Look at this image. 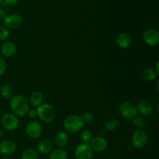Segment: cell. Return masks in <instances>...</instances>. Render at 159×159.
<instances>
[{
  "label": "cell",
  "mask_w": 159,
  "mask_h": 159,
  "mask_svg": "<svg viewBox=\"0 0 159 159\" xmlns=\"http://www.w3.org/2000/svg\"><path fill=\"white\" fill-rule=\"evenodd\" d=\"M2 1H3V0H0V3H1Z\"/></svg>",
  "instance_id": "cell-37"
},
{
  "label": "cell",
  "mask_w": 159,
  "mask_h": 159,
  "mask_svg": "<svg viewBox=\"0 0 159 159\" xmlns=\"http://www.w3.org/2000/svg\"><path fill=\"white\" fill-rule=\"evenodd\" d=\"M6 70V65L5 61L0 57V76L2 75Z\"/></svg>",
  "instance_id": "cell-28"
},
{
  "label": "cell",
  "mask_w": 159,
  "mask_h": 159,
  "mask_svg": "<svg viewBox=\"0 0 159 159\" xmlns=\"http://www.w3.org/2000/svg\"><path fill=\"white\" fill-rule=\"evenodd\" d=\"M12 88L9 84H4L2 85L0 89V94L5 99H10L12 96Z\"/></svg>",
  "instance_id": "cell-22"
},
{
  "label": "cell",
  "mask_w": 159,
  "mask_h": 159,
  "mask_svg": "<svg viewBox=\"0 0 159 159\" xmlns=\"http://www.w3.org/2000/svg\"><path fill=\"white\" fill-rule=\"evenodd\" d=\"M158 83H159V82H158H158H157V84H156V88H157V91H159V89H158Z\"/></svg>",
  "instance_id": "cell-34"
},
{
  "label": "cell",
  "mask_w": 159,
  "mask_h": 159,
  "mask_svg": "<svg viewBox=\"0 0 159 159\" xmlns=\"http://www.w3.org/2000/svg\"><path fill=\"white\" fill-rule=\"evenodd\" d=\"M27 115L30 118H31V119H34V118H35L36 116H37V110H34V109L29 110V111H28V113H27Z\"/></svg>",
  "instance_id": "cell-29"
},
{
  "label": "cell",
  "mask_w": 159,
  "mask_h": 159,
  "mask_svg": "<svg viewBox=\"0 0 159 159\" xmlns=\"http://www.w3.org/2000/svg\"><path fill=\"white\" fill-rule=\"evenodd\" d=\"M141 77L146 82H152L158 77L155 69L152 68H145L141 71Z\"/></svg>",
  "instance_id": "cell-18"
},
{
  "label": "cell",
  "mask_w": 159,
  "mask_h": 159,
  "mask_svg": "<svg viewBox=\"0 0 159 159\" xmlns=\"http://www.w3.org/2000/svg\"><path fill=\"white\" fill-rule=\"evenodd\" d=\"M119 121L115 118H110V119L107 120L105 124H104L105 130H108V131H113V130H116L119 127Z\"/></svg>",
  "instance_id": "cell-21"
},
{
  "label": "cell",
  "mask_w": 159,
  "mask_h": 159,
  "mask_svg": "<svg viewBox=\"0 0 159 159\" xmlns=\"http://www.w3.org/2000/svg\"><path fill=\"white\" fill-rule=\"evenodd\" d=\"M5 3L8 6H14L20 2V0H4Z\"/></svg>",
  "instance_id": "cell-30"
},
{
  "label": "cell",
  "mask_w": 159,
  "mask_h": 159,
  "mask_svg": "<svg viewBox=\"0 0 159 159\" xmlns=\"http://www.w3.org/2000/svg\"><path fill=\"white\" fill-rule=\"evenodd\" d=\"M82 119L83 120L84 124H90L93 122V119H94V116L91 112H86L84 113L82 116Z\"/></svg>",
  "instance_id": "cell-27"
},
{
  "label": "cell",
  "mask_w": 159,
  "mask_h": 159,
  "mask_svg": "<svg viewBox=\"0 0 159 159\" xmlns=\"http://www.w3.org/2000/svg\"><path fill=\"white\" fill-rule=\"evenodd\" d=\"M158 68H159V61H157L156 63V65H155V72H156L157 75H159V70H158Z\"/></svg>",
  "instance_id": "cell-32"
},
{
  "label": "cell",
  "mask_w": 159,
  "mask_h": 159,
  "mask_svg": "<svg viewBox=\"0 0 159 159\" xmlns=\"http://www.w3.org/2000/svg\"><path fill=\"white\" fill-rule=\"evenodd\" d=\"M54 142L50 139H43L40 141L37 144V151L39 153L46 155L50 153L53 150Z\"/></svg>",
  "instance_id": "cell-16"
},
{
  "label": "cell",
  "mask_w": 159,
  "mask_h": 159,
  "mask_svg": "<svg viewBox=\"0 0 159 159\" xmlns=\"http://www.w3.org/2000/svg\"><path fill=\"white\" fill-rule=\"evenodd\" d=\"M6 16V14L5 10H3L2 9H0V20H4V18Z\"/></svg>",
  "instance_id": "cell-31"
},
{
  "label": "cell",
  "mask_w": 159,
  "mask_h": 159,
  "mask_svg": "<svg viewBox=\"0 0 159 159\" xmlns=\"http://www.w3.org/2000/svg\"><path fill=\"white\" fill-rule=\"evenodd\" d=\"M119 112L122 117L128 120H132L138 113L136 106L130 102H124L121 103L119 107Z\"/></svg>",
  "instance_id": "cell-4"
},
{
  "label": "cell",
  "mask_w": 159,
  "mask_h": 159,
  "mask_svg": "<svg viewBox=\"0 0 159 159\" xmlns=\"http://www.w3.org/2000/svg\"><path fill=\"white\" fill-rule=\"evenodd\" d=\"M132 145L137 149H142L147 145L148 134L144 130L138 129L134 132L131 138Z\"/></svg>",
  "instance_id": "cell-6"
},
{
  "label": "cell",
  "mask_w": 159,
  "mask_h": 159,
  "mask_svg": "<svg viewBox=\"0 0 159 159\" xmlns=\"http://www.w3.org/2000/svg\"><path fill=\"white\" fill-rule=\"evenodd\" d=\"M132 122L134 127H136L138 129H141L142 130L144 127L146 126V120L143 116H137L132 120Z\"/></svg>",
  "instance_id": "cell-24"
},
{
  "label": "cell",
  "mask_w": 159,
  "mask_h": 159,
  "mask_svg": "<svg viewBox=\"0 0 159 159\" xmlns=\"http://www.w3.org/2000/svg\"><path fill=\"white\" fill-rule=\"evenodd\" d=\"M68 136L64 130H60L54 137V143L58 148H63L68 144Z\"/></svg>",
  "instance_id": "cell-17"
},
{
  "label": "cell",
  "mask_w": 159,
  "mask_h": 159,
  "mask_svg": "<svg viewBox=\"0 0 159 159\" xmlns=\"http://www.w3.org/2000/svg\"><path fill=\"white\" fill-rule=\"evenodd\" d=\"M43 132V127L41 124L37 121H30L26 124V133L29 138L37 139L40 138Z\"/></svg>",
  "instance_id": "cell-9"
},
{
  "label": "cell",
  "mask_w": 159,
  "mask_h": 159,
  "mask_svg": "<svg viewBox=\"0 0 159 159\" xmlns=\"http://www.w3.org/2000/svg\"><path fill=\"white\" fill-rule=\"evenodd\" d=\"M136 107L137 110H138V113H139L142 116H148L153 113V105L152 104V102H149L148 100H146V99L140 101L138 105L136 106Z\"/></svg>",
  "instance_id": "cell-13"
},
{
  "label": "cell",
  "mask_w": 159,
  "mask_h": 159,
  "mask_svg": "<svg viewBox=\"0 0 159 159\" xmlns=\"http://www.w3.org/2000/svg\"><path fill=\"white\" fill-rule=\"evenodd\" d=\"M23 23L21 16L18 14H10L6 16L3 20V26H6L7 29L16 30L20 27Z\"/></svg>",
  "instance_id": "cell-10"
},
{
  "label": "cell",
  "mask_w": 159,
  "mask_h": 159,
  "mask_svg": "<svg viewBox=\"0 0 159 159\" xmlns=\"http://www.w3.org/2000/svg\"><path fill=\"white\" fill-rule=\"evenodd\" d=\"M1 86H2V83H1V82H0V89H1Z\"/></svg>",
  "instance_id": "cell-36"
},
{
  "label": "cell",
  "mask_w": 159,
  "mask_h": 159,
  "mask_svg": "<svg viewBox=\"0 0 159 159\" xmlns=\"http://www.w3.org/2000/svg\"><path fill=\"white\" fill-rule=\"evenodd\" d=\"M0 51L4 57H12L16 52V45L12 41H6L2 44Z\"/></svg>",
  "instance_id": "cell-14"
},
{
  "label": "cell",
  "mask_w": 159,
  "mask_h": 159,
  "mask_svg": "<svg viewBox=\"0 0 159 159\" xmlns=\"http://www.w3.org/2000/svg\"><path fill=\"white\" fill-rule=\"evenodd\" d=\"M9 30L3 25H0V41H4L9 38Z\"/></svg>",
  "instance_id": "cell-26"
},
{
  "label": "cell",
  "mask_w": 159,
  "mask_h": 159,
  "mask_svg": "<svg viewBox=\"0 0 159 159\" xmlns=\"http://www.w3.org/2000/svg\"><path fill=\"white\" fill-rule=\"evenodd\" d=\"M4 134H5L4 131H3L2 130H1V129H0V138H2V137L4 136Z\"/></svg>",
  "instance_id": "cell-33"
},
{
  "label": "cell",
  "mask_w": 159,
  "mask_h": 159,
  "mask_svg": "<svg viewBox=\"0 0 159 159\" xmlns=\"http://www.w3.org/2000/svg\"><path fill=\"white\" fill-rule=\"evenodd\" d=\"M2 159H12V158H9V157H5V158H2Z\"/></svg>",
  "instance_id": "cell-35"
},
{
  "label": "cell",
  "mask_w": 159,
  "mask_h": 159,
  "mask_svg": "<svg viewBox=\"0 0 159 159\" xmlns=\"http://www.w3.org/2000/svg\"><path fill=\"white\" fill-rule=\"evenodd\" d=\"M84 122L82 116L73 114L67 116L63 121L64 129L69 133H77L80 131L84 126Z\"/></svg>",
  "instance_id": "cell-2"
},
{
  "label": "cell",
  "mask_w": 159,
  "mask_h": 159,
  "mask_svg": "<svg viewBox=\"0 0 159 159\" xmlns=\"http://www.w3.org/2000/svg\"><path fill=\"white\" fill-rule=\"evenodd\" d=\"M2 126L5 130L9 131H13L18 128L20 125V120L16 115L12 113H6L2 116Z\"/></svg>",
  "instance_id": "cell-5"
},
{
  "label": "cell",
  "mask_w": 159,
  "mask_h": 159,
  "mask_svg": "<svg viewBox=\"0 0 159 159\" xmlns=\"http://www.w3.org/2000/svg\"><path fill=\"white\" fill-rule=\"evenodd\" d=\"M43 102V96L40 92H34L30 96V103L32 107H38Z\"/></svg>",
  "instance_id": "cell-19"
},
{
  "label": "cell",
  "mask_w": 159,
  "mask_h": 159,
  "mask_svg": "<svg viewBox=\"0 0 159 159\" xmlns=\"http://www.w3.org/2000/svg\"><path fill=\"white\" fill-rule=\"evenodd\" d=\"M16 143L11 139H5L0 142V154L5 156L12 155L16 151Z\"/></svg>",
  "instance_id": "cell-11"
},
{
  "label": "cell",
  "mask_w": 159,
  "mask_h": 159,
  "mask_svg": "<svg viewBox=\"0 0 159 159\" xmlns=\"http://www.w3.org/2000/svg\"><path fill=\"white\" fill-rule=\"evenodd\" d=\"M49 159H68V153L62 148H56L50 152Z\"/></svg>",
  "instance_id": "cell-20"
},
{
  "label": "cell",
  "mask_w": 159,
  "mask_h": 159,
  "mask_svg": "<svg viewBox=\"0 0 159 159\" xmlns=\"http://www.w3.org/2000/svg\"><path fill=\"white\" fill-rule=\"evenodd\" d=\"M132 43L130 36L127 33H120L116 37V43L121 49H126L129 48Z\"/></svg>",
  "instance_id": "cell-15"
},
{
  "label": "cell",
  "mask_w": 159,
  "mask_h": 159,
  "mask_svg": "<svg viewBox=\"0 0 159 159\" xmlns=\"http://www.w3.org/2000/svg\"><path fill=\"white\" fill-rule=\"evenodd\" d=\"M93 156V150L89 144H81L75 150L76 159H91Z\"/></svg>",
  "instance_id": "cell-8"
},
{
  "label": "cell",
  "mask_w": 159,
  "mask_h": 159,
  "mask_svg": "<svg viewBox=\"0 0 159 159\" xmlns=\"http://www.w3.org/2000/svg\"><path fill=\"white\" fill-rule=\"evenodd\" d=\"M37 116L40 120L45 123H51L55 119L56 110L49 103H43L39 106L37 110Z\"/></svg>",
  "instance_id": "cell-3"
},
{
  "label": "cell",
  "mask_w": 159,
  "mask_h": 159,
  "mask_svg": "<svg viewBox=\"0 0 159 159\" xmlns=\"http://www.w3.org/2000/svg\"><path fill=\"white\" fill-rule=\"evenodd\" d=\"M21 159H38V155L33 148H26L23 152Z\"/></svg>",
  "instance_id": "cell-23"
},
{
  "label": "cell",
  "mask_w": 159,
  "mask_h": 159,
  "mask_svg": "<svg viewBox=\"0 0 159 159\" xmlns=\"http://www.w3.org/2000/svg\"><path fill=\"white\" fill-rule=\"evenodd\" d=\"M9 104L13 114L16 116H26L30 110L27 99L22 95H16L11 97Z\"/></svg>",
  "instance_id": "cell-1"
},
{
  "label": "cell",
  "mask_w": 159,
  "mask_h": 159,
  "mask_svg": "<svg viewBox=\"0 0 159 159\" xmlns=\"http://www.w3.org/2000/svg\"><path fill=\"white\" fill-rule=\"evenodd\" d=\"M90 143H91L90 146H91L93 152H102L107 150V147H108V142H107V141L103 137L101 136L93 138V139H92Z\"/></svg>",
  "instance_id": "cell-12"
},
{
  "label": "cell",
  "mask_w": 159,
  "mask_h": 159,
  "mask_svg": "<svg viewBox=\"0 0 159 159\" xmlns=\"http://www.w3.org/2000/svg\"><path fill=\"white\" fill-rule=\"evenodd\" d=\"M144 43L151 47L158 46L159 43V32L155 28H148L143 33Z\"/></svg>",
  "instance_id": "cell-7"
},
{
  "label": "cell",
  "mask_w": 159,
  "mask_h": 159,
  "mask_svg": "<svg viewBox=\"0 0 159 159\" xmlns=\"http://www.w3.org/2000/svg\"><path fill=\"white\" fill-rule=\"evenodd\" d=\"M92 139H93V134L90 130H85L81 133L80 140L82 144H89L91 142Z\"/></svg>",
  "instance_id": "cell-25"
}]
</instances>
